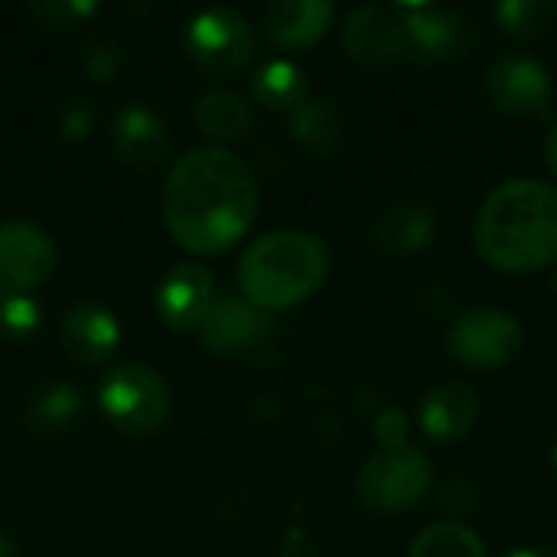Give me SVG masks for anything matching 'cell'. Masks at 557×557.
<instances>
[{
  "mask_svg": "<svg viewBox=\"0 0 557 557\" xmlns=\"http://www.w3.org/2000/svg\"><path fill=\"white\" fill-rule=\"evenodd\" d=\"M258 215V183L242 157L225 147H196L180 157L163 183V222L193 255L232 248Z\"/></svg>",
  "mask_w": 557,
  "mask_h": 557,
  "instance_id": "1",
  "label": "cell"
},
{
  "mask_svg": "<svg viewBox=\"0 0 557 557\" xmlns=\"http://www.w3.org/2000/svg\"><path fill=\"white\" fill-rule=\"evenodd\" d=\"M473 242L486 264L506 274H532L557 261V189L542 180L496 186L473 222Z\"/></svg>",
  "mask_w": 557,
  "mask_h": 557,
  "instance_id": "2",
  "label": "cell"
},
{
  "mask_svg": "<svg viewBox=\"0 0 557 557\" xmlns=\"http://www.w3.org/2000/svg\"><path fill=\"white\" fill-rule=\"evenodd\" d=\"M326 274V245L300 228H277L255 238L238 261V287L258 310H284L313 297Z\"/></svg>",
  "mask_w": 557,
  "mask_h": 557,
  "instance_id": "3",
  "label": "cell"
},
{
  "mask_svg": "<svg viewBox=\"0 0 557 557\" xmlns=\"http://www.w3.org/2000/svg\"><path fill=\"white\" fill-rule=\"evenodd\" d=\"M98 405L121 434L147 437L170 418V388L147 362H121L104 372L98 385Z\"/></svg>",
  "mask_w": 557,
  "mask_h": 557,
  "instance_id": "4",
  "label": "cell"
},
{
  "mask_svg": "<svg viewBox=\"0 0 557 557\" xmlns=\"http://www.w3.org/2000/svg\"><path fill=\"white\" fill-rule=\"evenodd\" d=\"M431 490V460L418 447H382L359 470L356 493L375 512H405Z\"/></svg>",
  "mask_w": 557,
  "mask_h": 557,
  "instance_id": "5",
  "label": "cell"
},
{
  "mask_svg": "<svg viewBox=\"0 0 557 557\" xmlns=\"http://www.w3.org/2000/svg\"><path fill=\"white\" fill-rule=\"evenodd\" d=\"M183 49L189 62L202 72L225 75L251 62L255 55V26L245 13L232 7L199 10L183 29Z\"/></svg>",
  "mask_w": 557,
  "mask_h": 557,
  "instance_id": "6",
  "label": "cell"
},
{
  "mask_svg": "<svg viewBox=\"0 0 557 557\" xmlns=\"http://www.w3.org/2000/svg\"><path fill=\"white\" fill-rule=\"evenodd\" d=\"M395 10L405 23L408 59L414 62H454L473 55L480 46V26L463 10L441 3H405Z\"/></svg>",
  "mask_w": 557,
  "mask_h": 557,
  "instance_id": "7",
  "label": "cell"
},
{
  "mask_svg": "<svg viewBox=\"0 0 557 557\" xmlns=\"http://www.w3.org/2000/svg\"><path fill=\"white\" fill-rule=\"evenodd\" d=\"M522 349V326L509 310L470 307L447 330V352L476 372H493Z\"/></svg>",
  "mask_w": 557,
  "mask_h": 557,
  "instance_id": "8",
  "label": "cell"
},
{
  "mask_svg": "<svg viewBox=\"0 0 557 557\" xmlns=\"http://www.w3.org/2000/svg\"><path fill=\"white\" fill-rule=\"evenodd\" d=\"M483 88L490 104L503 114L545 117L552 111V75L529 52H506L493 59Z\"/></svg>",
  "mask_w": 557,
  "mask_h": 557,
  "instance_id": "9",
  "label": "cell"
},
{
  "mask_svg": "<svg viewBox=\"0 0 557 557\" xmlns=\"http://www.w3.org/2000/svg\"><path fill=\"white\" fill-rule=\"evenodd\" d=\"M55 271V245L26 219L0 222V294H26Z\"/></svg>",
  "mask_w": 557,
  "mask_h": 557,
  "instance_id": "10",
  "label": "cell"
},
{
  "mask_svg": "<svg viewBox=\"0 0 557 557\" xmlns=\"http://www.w3.org/2000/svg\"><path fill=\"white\" fill-rule=\"evenodd\" d=\"M343 49L362 65H395L408 59V36L398 10L356 7L343 23Z\"/></svg>",
  "mask_w": 557,
  "mask_h": 557,
  "instance_id": "11",
  "label": "cell"
},
{
  "mask_svg": "<svg viewBox=\"0 0 557 557\" xmlns=\"http://www.w3.org/2000/svg\"><path fill=\"white\" fill-rule=\"evenodd\" d=\"M157 313L176 333H196L212 307V274L199 261L173 264L157 284Z\"/></svg>",
  "mask_w": 557,
  "mask_h": 557,
  "instance_id": "12",
  "label": "cell"
},
{
  "mask_svg": "<svg viewBox=\"0 0 557 557\" xmlns=\"http://www.w3.org/2000/svg\"><path fill=\"white\" fill-rule=\"evenodd\" d=\"M437 238V212L424 199H398L379 212L369 228V242L385 258H408L424 251Z\"/></svg>",
  "mask_w": 557,
  "mask_h": 557,
  "instance_id": "13",
  "label": "cell"
},
{
  "mask_svg": "<svg viewBox=\"0 0 557 557\" xmlns=\"http://www.w3.org/2000/svg\"><path fill=\"white\" fill-rule=\"evenodd\" d=\"M111 140H114V150L124 163H131L134 170H157L166 163L170 157V131H166V121L144 108V104H127L114 114V124H111Z\"/></svg>",
  "mask_w": 557,
  "mask_h": 557,
  "instance_id": "14",
  "label": "cell"
},
{
  "mask_svg": "<svg viewBox=\"0 0 557 557\" xmlns=\"http://www.w3.org/2000/svg\"><path fill=\"white\" fill-rule=\"evenodd\" d=\"M59 339L65 352L82 362V366H98L104 362L121 339V323L117 317L101 307V304H75L62 313L59 323Z\"/></svg>",
  "mask_w": 557,
  "mask_h": 557,
  "instance_id": "15",
  "label": "cell"
},
{
  "mask_svg": "<svg viewBox=\"0 0 557 557\" xmlns=\"http://www.w3.org/2000/svg\"><path fill=\"white\" fill-rule=\"evenodd\" d=\"M199 339L215 356H235L251 349L264 333V317L255 304L238 297H219L212 300L209 313L199 323Z\"/></svg>",
  "mask_w": 557,
  "mask_h": 557,
  "instance_id": "16",
  "label": "cell"
},
{
  "mask_svg": "<svg viewBox=\"0 0 557 557\" xmlns=\"http://www.w3.org/2000/svg\"><path fill=\"white\" fill-rule=\"evenodd\" d=\"M421 431L437 444L460 441L480 418V395L467 382H441L421 401Z\"/></svg>",
  "mask_w": 557,
  "mask_h": 557,
  "instance_id": "17",
  "label": "cell"
},
{
  "mask_svg": "<svg viewBox=\"0 0 557 557\" xmlns=\"http://www.w3.org/2000/svg\"><path fill=\"white\" fill-rule=\"evenodd\" d=\"M336 10L326 0H277L261 13V26L271 42L284 49L313 46L333 23Z\"/></svg>",
  "mask_w": 557,
  "mask_h": 557,
  "instance_id": "18",
  "label": "cell"
},
{
  "mask_svg": "<svg viewBox=\"0 0 557 557\" xmlns=\"http://www.w3.org/2000/svg\"><path fill=\"white\" fill-rule=\"evenodd\" d=\"M78 411H82L78 388L69 382H49V385L36 388L33 398L26 401L23 424L33 437L49 441V437H59L62 431H69L72 421L78 418Z\"/></svg>",
  "mask_w": 557,
  "mask_h": 557,
  "instance_id": "19",
  "label": "cell"
},
{
  "mask_svg": "<svg viewBox=\"0 0 557 557\" xmlns=\"http://www.w3.org/2000/svg\"><path fill=\"white\" fill-rule=\"evenodd\" d=\"M193 121L202 134L219 137V140H232L251 131L255 124V111L251 104L228 88H209L199 91L193 101Z\"/></svg>",
  "mask_w": 557,
  "mask_h": 557,
  "instance_id": "20",
  "label": "cell"
},
{
  "mask_svg": "<svg viewBox=\"0 0 557 557\" xmlns=\"http://www.w3.org/2000/svg\"><path fill=\"white\" fill-rule=\"evenodd\" d=\"M290 134L310 153L330 157L343 144V111L326 98H307L290 111Z\"/></svg>",
  "mask_w": 557,
  "mask_h": 557,
  "instance_id": "21",
  "label": "cell"
},
{
  "mask_svg": "<svg viewBox=\"0 0 557 557\" xmlns=\"http://www.w3.org/2000/svg\"><path fill=\"white\" fill-rule=\"evenodd\" d=\"M251 95L268 111H294L297 104H304L310 98L307 72L287 59L264 62L251 78Z\"/></svg>",
  "mask_w": 557,
  "mask_h": 557,
  "instance_id": "22",
  "label": "cell"
},
{
  "mask_svg": "<svg viewBox=\"0 0 557 557\" xmlns=\"http://www.w3.org/2000/svg\"><path fill=\"white\" fill-rule=\"evenodd\" d=\"M408 557H486V542L463 522H434L411 542Z\"/></svg>",
  "mask_w": 557,
  "mask_h": 557,
  "instance_id": "23",
  "label": "cell"
},
{
  "mask_svg": "<svg viewBox=\"0 0 557 557\" xmlns=\"http://www.w3.org/2000/svg\"><path fill=\"white\" fill-rule=\"evenodd\" d=\"M493 16H496V26L506 36L535 39V36H545L555 26L557 3L555 0H499Z\"/></svg>",
  "mask_w": 557,
  "mask_h": 557,
  "instance_id": "24",
  "label": "cell"
},
{
  "mask_svg": "<svg viewBox=\"0 0 557 557\" xmlns=\"http://www.w3.org/2000/svg\"><path fill=\"white\" fill-rule=\"evenodd\" d=\"M39 304L29 294H0V336L29 339L39 330Z\"/></svg>",
  "mask_w": 557,
  "mask_h": 557,
  "instance_id": "25",
  "label": "cell"
},
{
  "mask_svg": "<svg viewBox=\"0 0 557 557\" xmlns=\"http://www.w3.org/2000/svg\"><path fill=\"white\" fill-rule=\"evenodd\" d=\"M82 69L88 72V78L95 82H108L121 72L124 65V46L111 36H91L82 42V55H78Z\"/></svg>",
  "mask_w": 557,
  "mask_h": 557,
  "instance_id": "26",
  "label": "cell"
},
{
  "mask_svg": "<svg viewBox=\"0 0 557 557\" xmlns=\"http://www.w3.org/2000/svg\"><path fill=\"white\" fill-rule=\"evenodd\" d=\"M26 13H29L42 29L65 33V29L78 26L82 20H88V16L95 13V3H88V0H39V3H29Z\"/></svg>",
  "mask_w": 557,
  "mask_h": 557,
  "instance_id": "27",
  "label": "cell"
},
{
  "mask_svg": "<svg viewBox=\"0 0 557 557\" xmlns=\"http://www.w3.org/2000/svg\"><path fill=\"white\" fill-rule=\"evenodd\" d=\"M55 127L65 140H85L95 127V114L85 101H69L59 117H55Z\"/></svg>",
  "mask_w": 557,
  "mask_h": 557,
  "instance_id": "28",
  "label": "cell"
},
{
  "mask_svg": "<svg viewBox=\"0 0 557 557\" xmlns=\"http://www.w3.org/2000/svg\"><path fill=\"white\" fill-rule=\"evenodd\" d=\"M375 437L382 441V447H405L408 441V418L398 408H385L375 418Z\"/></svg>",
  "mask_w": 557,
  "mask_h": 557,
  "instance_id": "29",
  "label": "cell"
},
{
  "mask_svg": "<svg viewBox=\"0 0 557 557\" xmlns=\"http://www.w3.org/2000/svg\"><path fill=\"white\" fill-rule=\"evenodd\" d=\"M545 163L552 166V173L557 176V124L548 131V137H545Z\"/></svg>",
  "mask_w": 557,
  "mask_h": 557,
  "instance_id": "30",
  "label": "cell"
},
{
  "mask_svg": "<svg viewBox=\"0 0 557 557\" xmlns=\"http://www.w3.org/2000/svg\"><path fill=\"white\" fill-rule=\"evenodd\" d=\"M506 557H557L552 548H545V545H522V548H516L512 555Z\"/></svg>",
  "mask_w": 557,
  "mask_h": 557,
  "instance_id": "31",
  "label": "cell"
},
{
  "mask_svg": "<svg viewBox=\"0 0 557 557\" xmlns=\"http://www.w3.org/2000/svg\"><path fill=\"white\" fill-rule=\"evenodd\" d=\"M0 557H20V552H16V545L0 532Z\"/></svg>",
  "mask_w": 557,
  "mask_h": 557,
  "instance_id": "32",
  "label": "cell"
},
{
  "mask_svg": "<svg viewBox=\"0 0 557 557\" xmlns=\"http://www.w3.org/2000/svg\"><path fill=\"white\" fill-rule=\"evenodd\" d=\"M552 290H555V297H557V268H555V274H552Z\"/></svg>",
  "mask_w": 557,
  "mask_h": 557,
  "instance_id": "33",
  "label": "cell"
},
{
  "mask_svg": "<svg viewBox=\"0 0 557 557\" xmlns=\"http://www.w3.org/2000/svg\"><path fill=\"white\" fill-rule=\"evenodd\" d=\"M555 467H557V444H555Z\"/></svg>",
  "mask_w": 557,
  "mask_h": 557,
  "instance_id": "34",
  "label": "cell"
}]
</instances>
